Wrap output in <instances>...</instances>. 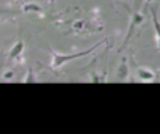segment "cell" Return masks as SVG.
I'll use <instances>...</instances> for the list:
<instances>
[{
    "mask_svg": "<svg viewBox=\"0 0 160 134\" xmlns=\"http://www.w3.org/2000/svg\"><path fill=\"white\" fill-rule=\"evenodd\" d=\"M154 24H155V30H157V43H158V49H160V24H158L157 18H154Z\"/></svg>",
    "mask_w": 160,
    "mask_h": 134,
    "instance_id": "6da1fadb",
    "label": "cell"
}]
</instances>
